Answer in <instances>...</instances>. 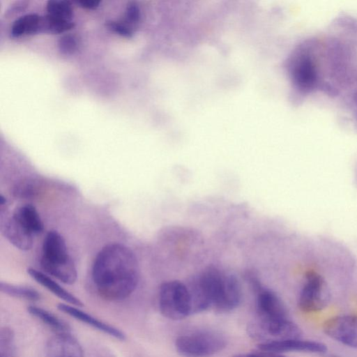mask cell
I'll return each mask as SVG.
<instances>
[{"label": "cell", "mask_w": 357, "mask_h": 357, "mask_svg": "<svg viewBox=\"0 0 357 357\" xmlns=\"http://www.w3.org/2000/svg\"><path fill=\"white\" fill-rule=\"evenodd\" d=\"M285 68L295 103L327 101L357 129V16L342 13L298 42Z\"/></svg>", "instance_id": "6da1fadb"}, {"label": "cell", "mask_w": 357, "mask_h": 357, "mask_svg": "<svg viewBox=\"0 0 357 357\" xmlns=\"http://www.w3.org/2000/svg\"><path fill=\"white\" fill-rule=\"evenodd\" d=\"M92 279L100 296L121 301L130 296L139 281V266L132 251L120 243L103 247L96 255Z\"/></svg>", "instance_id": "7a4b0ae2"}, {"label": "cell", "mask_w": 357, "mask_h": 357, "mask_svg": "<svg viewBox=\"0 0 357 357\" xmlns=\"http://www.w3.org/2000/svg\"><path fill=\"white\" fill-rule=\"evenodd\" d=\"M42 254L40 266L45 273L67 284L76 281L75 263L69 255L64 238L59 232L50 231L47 234Z\"/></svg>", "instance_id": "3957f363"}, {"label": "cell", "mask_w": 357, "mask_h": 357, "mask_svg": "<svg viewBox=\"0 0 357 357\" xmlns=\"http://www.w3.org/2000/svg\"><path fill=\"white\" fill-rule=\"evenodd\" d=\"M226 344L225 338L212 331L190 332L175 340V349L183 357H211L223 350Z\"/></svg>", "instance_id": "277c9868"}, {"label": "cell", "mask_w": 357, "mask_h": 357, "mask_svg": "<svg viewBox=\"0 0 357 357\" xmlns=\"http://www.w3.org/2000/svg\"><path fill=\"white\" fill-rule=\"evenodd\" d=\"M158 304L161 314L172 320H181L192 314L188 286L178 280H170L161 284Z\"/></svg>", "instance_id": "5b68a950"}, {"label": "cell", "mask_w": 357, "mask_h": 357, "mask_svg": "<svg viewBox=\"0 0 357 357\" xmlns=\"http://www.w3.org/2000/svg\"><path fill=\"white\" fill-rule=\"evenodd\" d=\"M249 335L260 343L287 339H298L302 336L301 328L288 318L265 319L258 318L248 327Z\"/></svg>", "instance_id": "8992f818"}, {"label": "cell", "mask_w": 357, "mask_h": 357, "mask_svg": "<svg viewBox=\"0 0 357 357\" xmlns=\"http://www.w3.org/2000/svg\"><path fill=\"white\" fill-rule=\"evenodd\" d=\"M330 295L326 282L316 272H309L301 289L298 305L304 312H316L324 310L328 304Z\"/></svg>", "instance_id": "52a82bcc"}, {"label": "cell", "mask_w": 357, "mask_h": 357, "mask_svg": "<svg viewBox=\"0 0 357 357\" xmlns=\"http://www.w3.org/2000/svg\"><path fill=\"white\" fill-rule=\"evenodd\" d=\"M241 298V287L238 279L222 271L217 286L214 310L220 313L231 312L239 305Z\"/></svg>", "instance_id": "ba28073f"}, {"label": "cell", "mask_w": 357, "mask_h": 357, "mask_svg": "<svg viewBox=\"0 0 357 357\" xmlns=\"http://www.w3.org/2000/svg\"><path fill=\"white\" fill-rule=\"evenodd\" d=\"M323 330L332 339L357 349V316L341 315L331 317L324 323Z\"/></svg>", "instance_id": "9c48e42d"}, {"label": "cell", "mask_w": 357, "mask_h": 357, "mask_svg": "<svg viewBox=\"0 0 357 357\" xmlns=\"http://www.w3.org/2000/svg\"><path fill=\"white\" fill-rule=\"evenodd\" d=\"M252 285L256 293V309L258 318L265 319H280L288 318L287 309L273 291L266 289L255 280Z\"/></svg>", "instance_id": "30bf717a"}, {"label": "cell", "mask_w": 357, "mask_h": 357, "mask_svg": "<svg viewBox=\"0 0 357 357\" xmlns=\"http://www.w3.org/2000/svg\"><path fill=\"white\" fill-rule=\"evenodd\" d=\"M258 348L261 351L278 354L289 351L323 354L327 351V347L324 343L301 338L259 343Z\"/></svg>", "instance_id": "8fae6325"}, {"label": "cell", "mask_w": 357, "mask_h": 357, "mask_svg": "<svg viewBox=\"0 0 357 357\" xmlns=\"http://www.w3.org/2000/svg\"><path fill=\"white\" fill-rule=\"evenodd\" d=\"M47 357H83V350L79 342L68 333H56L46 343Z\"/></svg>", "instance_id": "7c38bea8"}, {"label": "cell", "mask_w": 357, "mask_h": 357, "mask_svg": "<svg viewBox=\"0 0 357 357\" xmlns=\"http://www.w3.org/2000/svg\"><path fill=\"white\" fill-rule=\"evenodd\" d=\"M57 307L63 313L99 331L102 332L105 334H107L120 340H123L126 338L125 334L117 328L98 319L90 314H88L77 307L66 303H59Z\"/></svg>", "instance_id": "4fadbf2b"}, {"label": "cell", "mask_w": 357, "mask_h": 357, "mask_svg": "<svg viewBox=\"0 0 357 357\" xmlns=\"http://www.w3.org/2000/svg\"><path fill=\"white\" fill-rule=\"evenodd\" d=\"M1 225L3 234L15 248L24 251L32 248L33 234L13 215Z\"/></svg>", "instance_id": "5bb4252c"}, {"label": "cell", "mask_w": 357, "mask_h": 357, "mask_svg": "<svg viewBox=\"0 0 357 357\" xmlns=\"http://www.w3.org/2000/svg\"><path fill=\"white\" fill-rule=\"evenodd\" d=\"M27 273L38 284H41L56 296L66 301L69 305L77 307L83 305V303L79 298L68 291L47 275L33 268H29Z\"/></svg>", "instance_id": "9a60e30c"}, {"label": "cell", "mask_w": 357, "mask_h": 357, "mask_svg": "<svg viewBox=\"0 0 357 357\" xmlns=\"http://www.w3.org/2000/svg\"><path fill=\"white\" fill-rule=\"evenodd\" d=\"M13 215L19 220L33 235L41 233L43 230V223L36 208L26 204L17 208Z\"/></svg>", "instance_id": "2e32d148"}, {"label": "cell", "mask_w": 357, "mask_h": 357, "mask_svg": "<svg viewBox=\"0 0 357 357\" xmlns=\"http://www.w3.org/2000/svg\"><path fill=\"white\" fill-rule=\"evenodd\" d=\"M27 311L56 333H70V327L68 323L51 312L35 305L29 306Z\"/></svg>", "instance_id": "e0dca14e"}, {"label": "cell", "mask_w": 357, "mask_h": 357, "mask_svg": "<svg viewBox=\"0 0 357 357\" xmlns=\"http://www.w3.org/2000/svg\"><path fill=\"white\" fill-rule=\"evenodd\" d=\"M41 17L29 14L20 17L13 24L11 34L13 37L31 35L40 32Z\"/></svg>", "instance_id": "ac0fdd59"}, {"label": "cell", "mask_w": 357, "mask_h": 357, "mask_svg": "<svg viewBox=\"0 0 357 357\" xmlns=\"http://www.w3.org/2000/svg\"><path fill=\"white\" fill-rule=\"evenodd\" d=\"M0 290L5 294L26 301H37L41 298L37 290L26 286L15 285L1 282Z\"/></svg>", "instance_id": "d6986e66"}, {"label": "cell", "mask_w": 357, "mask_h": 357, "mask_svg": "<svg viewBox=\"0 0 357 357\" xmlns=\"http://www.w3.org/2000/svg\"><path fill=\"white\" fill-rule=\"evenodd\" d=\"M74 24L68 21L47 15L41 17L40 32L61 33L73 28Z\"/></svg>", "instance_id": "ffe728a7"}, {"label": "cell", "mask_w": 357, "mask_h": 357, "mask_svg": "<svg viewBox=\"0 0 357 357\" xmlns=\"http://www.w3.org/2000/svg\"><path fill=\"white\" fill-rule=\"evenodd\" d=\"M47 14L54 17L70 21L73 9L70 4L65 1H49L47 3Z\"/></svg>", "instance_id": "44dd1931"}, {"label": "cell", "mask_w": 357, "mask_h": 357, "mask_svg": "<svg viewBox=\"0 0 357 357\" xmlns=\"http://www.w3.org/2000/svg\"><path fill=\"white\" fill-rule=\"evenodd\" d=\"M37 185L33 181H26L18 183L14 188V194L20 197H30L37 192Z\"/></svg>", "instance_id": "7402d4cb"}, {"label": "cell", "mask_w": 357, "mask_h": 357, "mask_svg": "<svg viewBox=\"0 0 357 357\" xmlns=\"http://www.w3.org/2000/svg\"><path fill=\"white\" fill-rule=\"evenodd\" d=\"M77 41L75 38L70 35L62 36L58 43L59 50L64 54H71L77 49Z\"/></svg>", "instance_id": "603a6c76"}, {"label": "cell", "mask_w": 357, "mask_h": 357, "mask_svg": "<svg viewBox=\"0 0 357 357\" xmlns=\"http://www.w3.org/2000/svg\"><path fill=\"white\" fill-rule=\"evenodd\" d=\"M107 26L111 30L118 33L119 34L126 36V37H130L132 36V31L130 29L123 24H121L120 23L114 22H110L107 23Z\"/></svg>", "instance_id": "cb8c5ba5"}, {"label": "cell", "mask_w": 357, "mask_h": 357, "mask_svg": "<svg viewBox=\"0 0 357 357\" xmlns=\"http://www.w3.org/2000/svg\"><path fill=\"white\" fill-rule=\"evenodd\" d=\"M126 17L132 24L137 23L140 18V11L135 3L130 4L126 10Z\"/></svg>", "instance_id": "d4e9b609"}, {"label": "cell", "mask_w": 357, "mask_h": 357, "mask_svg": "<svg viewBox=\"0 0 357 357\" xmlns=\"http://www.w3.org/2000/svg\"><path fill=\"white\" fill-rule=\"evenodd\" d=\"M234 357H288L281 355L278 353H273L261 351V352H252L247 354H241Z\"/></svg>", "instance_id": "484cf974"}, {"label": "cell", "mask_w": 357, "mask_h": 357, "mask_svg": "<svg viewBox=\"0 0 357 357\" xmlns=\"http://www.w3.org/2000/svg\"><path fill=\"white\" fill-rule=\"evenodd\" d=\"M100 1H90V0H82L78 1V3L83 8L86 9H95L96 8L99 4Z\"/></svg>", "instance_id": "4316f807"}, {"label": "cell", "mask_w": 357, "mask_h": 357, "mask_svg": "<svg viewBox=\"0 0 357 357\" xmlns=\"http://www.w3.org/2000/svg\"><path fill=\"white\" fill-rule=\"evenodd\" d=\"M325 357H340V356H334V355H329V356H327Z\"/></svg>", "instance_id": "83f0119b"}]
</instances>
